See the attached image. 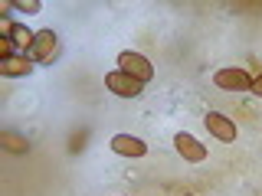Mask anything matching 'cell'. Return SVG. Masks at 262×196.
Wrapping results in <instances>:
<instances>
[{
    "label": "cell",
    "instance_id": "cell-13",
    "mask_svg": "<svg viewBox=\"0 0 262 196\" xmlns=\"http://www.w3.org/2000/svg\"><path fill=\"white\" fill-rule=\"evenodd\" d=\"M184 196H193V193H184Z\"/></svg>",
    "mask_w": 262,
    "mask_h": 196
},
{
    "label": "cell",
    "instance_id": "cell-2",
    "mask_svg": "<svg viewBox=\"0 0 262 196\" xmlns=\"http://www.w3.org/2000/svg\"><path fill=\"white\" fill-rule=\"evenodd\" d=\"M105 85H108V92H115L118 98H138L144 92V82H138L135 76H128V72L115 69L105 76Z\"/></svg>",
    "mask_w": 262,
    "mask_h": 196
},
{
    "label": "cell",
    "instance_id": "cell-1",
    "mask_svg": "<svg viewBox=\"0 0 262 196\" xmlns=\"http://www.w3.org/2000/svg\"><path fill=\"white\" fill-rule=\"evenodd\" d=\"M23 56H27L30 62H53V56H56V33L53 30H39Z\"/></svg>",
    "mask_w": 262,
    "mask_h": 196
},
{
    "label": "cell",
    "instance_id": "cell-12",
    "mask_svg": "<svg viewBox=\"0 0 262 196\" xmlns=\"http://www.w3.org/2000/svg\"><path fill=\"white\" fill-rule=\"evenodd\" d=\"M249 92H252V95H259V98H262V76H259L256 82H252V88H249Z\"/></svg>",
    "mask_w": 262,
    "mask_h": 196
},
{
    "label": "cell",
    "instance_id": "cell-11",
    "mask_svg": "<svg viewBox=\"0 0 262 196\" xmlns=\"http://www.w3.org/2000/svg\"><path fill=\"white\" fill-rule=\"evenodd\" d=\"M13 10H23V13H39V0H16V4H10Z\"/></svg>",
    "mask_w": 262,
    "mask_h": 196
},
{
    "label": "cell",
    "instance_id": "cell-9",
    "mask_svg": "<svg viewBox=\"0 0 262 196\" xmlns=\"http://www.w3.org/2000/svg\"><path fill=\"white\" fill-rule=\"evenodd\" d=\"M4 30H7V36H10V43L13 46H23V49H27L33 43V36H36V33H30L23 23H13V20H4Z\"/></svg>",
    "mask_w": 262,
    "mask_h": 196
},
{
    "label": "cell",
    "instance_id": "cell-4",
    "mask_svg": "<svg viewBox=\"0 0 262 196\" xmlns=\"http://www.w3.org/2000/svg\"><path fill=\"white\" fill-rule=\"evenodd\" d=\"M203 125H207V131L216 141H223V144H233L236 141V125L226 118V114H220V111H207V118H203Z\"/></svg>",
    "mask_w": 262,
    "mask_h": 196
},
{
    "label": "cell",
    "instance_id": "cell-6",
    "mask_svg": "<svg viewBox=\"0 0 262 196\" xmlns=\"http://www.w3.org/2000/svg\"><path fill=\"white\" fill-rule=\"evenodd\" d=\"M174 147H177V154L184 160H193V163H200L203 157H207V147L196 141L193 134H187V131H180V134L174 137Z\"/></svg>",
    "mask_w": 262,
    "mask_h": 196
},
{
    "label": "cell",
    "instance_id": "cell-8",
    "mask_svg": "<svg viewBox=\"0 0 262 196\" xmlns=\"http://www.w3.org/2000/svg\"><path fill=\"white\" fill-rule=\"evenodd\" d=\"M0 72L7 79H20V76H30L33 72V62L27 56H0Z\"/></svg>",
    "mask_w": 262,
    "mask_h": 196
},
{
    "label": "cell",
    "instance_id": "cell-10",
    "mask_svg": "<svg viewBox=\"0 0 262 196\" xmlns=\"http://www.w3.org/2000/svg\"><path fill=\"white\" fill-rule=\"evenodd\" d=\"M0 141H4V147L7 151H13V154H27V137H20V134H10V131H7L4 137H0Z\"/></svg>",
    "mask_w": 262,
    "mask_h": 196
},
{
    "label": "cell",
    "instance_id": "cell-7",
    "mask_svg": "<svg viewBox=\"0 0 262 196\" xmlns=\"http://www.w3.org/2000/svg\"><path fill=\"white\" fill-rule=\"evenodd\" d=\"M112 151L121 154V157H144L147 154V144L135 134H115L112 137Z\"/></svg>",
    "mask_w": 262,
    "mask_h": 196
},
{
    "label": "cell",
    "instance_id": "cell-5",
    "mask_svg": "<svg viewBox=\"0 0 262 196\" xmlns=\"http://www.w3.org/2000/svg\"><path fill=\"white\" fill-rule=\"evenodd\" d=\"M213 82H216L220 88H229V92H249L252 88V79L246 76L243 69H220L216 76H213Z\"/></svg>",
    "mask_w": 262,
    "mask_h": 196
},
{
    "label": "cell",
    "instance_id": "cell-3",
    "mask_svg": "<svg viewBox=\"0 0 262 196\" xmlns=\"http://www.w3.org/2000/svg\"><path fill=\"white\" fill-rule=\"evenodd\" d=\"M118 65H121V72H128V76H135L138 82H151L154 79V65L144 59L141 53H121L118 56Z\"/></svg>",
    "mask_w": 262,
    "mask_h": 196
}]
</instances>
